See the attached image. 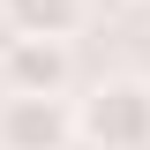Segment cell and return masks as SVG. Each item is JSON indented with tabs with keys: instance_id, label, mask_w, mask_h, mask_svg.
I'll use <instances>...</instances> for the list:
<instances>
[{
	"instance_id": "obj_1",
	"label": "cell",
	"mask_w": 150,
	"mask_h": 150,
	"mask_svg": "<svg viewBox=\"0 0 150 150\" xmlns=\"http://www.w3.org/2000/svg\"><path fill=\"white\" fill-rule=\"evenodd\" d=\"M75 135L90 150H150V83L105 75V83L75 105Z\"/></svg>"
},
{
	"instance_id": "obj_2",
	"label": "cell",
	"mask_w": 150,
	"mask_h": 150,
	"mask_svg": "<svg viewBox=\"0 0 150 150\" xmlns=\"http://www.w3.org/2000/svg\"><path fill=\"white\" fill-rule=\"evenodd\" d=\"M75 60L60 38H8L0 45V90L8 98H68Z\"/></svg>"
},
{
	"instance_id": "obj_3",
	"label": "cell",
	"mask_w": 150,
	"mask_h": 150,
	"mask_svg": "<svg viewBox=\"0 0 150 150\" xmlns=\"http://www.w3.org/2000/svg\"><path fill=\"white\" fill-rule=\"evenodd\" d=\"M75 112L68 98H0V150H68Z\"/></svg>"
},
{
	"instance_id": "obj_4",
	"label": "cell",
	"mask_w": 150,
	"mask_h": 150,
	"mask_svg": "<svg viewBox=\"0 0 150 150\" xmlns=\"http://www.w3.org/2000/svg\"><path fill=\"white\" fill-rule=\"evenodd\" d=\"M83 8L90 0H0V15H8L15 38H60V45L83 30Z\"/></svg>"
}]
</instances>
